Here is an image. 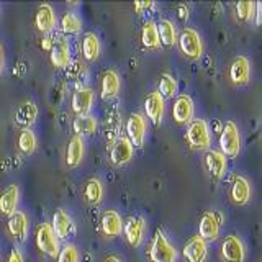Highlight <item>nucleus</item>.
Returning <instances> with one entry per match:
<instances>
[{
    "mask_svg": "<svg viewBox=\"0 0 262 262\" xmlns=\"http://www.w3.org/2000/svg\"><path fill=\"white\" fill-rule=\"evenodd\" d=\"M187 139L193 149L205 151L210 147L211 138H210V129L207 123L203 120H193L187 128Z\"/></svg>",
    "mask_w": 262,
    "mask_h": 262,
    "instance_id": "obj_1",
    "label": "nucleus"
},
{
    "mask_svg": "<svg viewBox=\"0 0 262 262\" xmlns=\"http://www.w3.org/2000/svg\"><path fill=\"white\" fill-rule=\"evenodd\" d=\"M36 246L39 251L48 254L49 257H56L59 254V239L56 237L53 228L49 223L39 225L36 229Z\"/></svg>",
    "mask_w": 262,
    "mask_h": 262,
    "instance_id": "obj_2",
    "label": "nucleus"
},
{
    "mask_svg": "<svg viewBox=\"0 0 262 262\" xmlns=\"http://www.w3.org/2000/svg\"><path fill=\"white\" fill-rule=\"evenodd\" d=\"M149 257L152 262H176V249L172 248L169 239L162 231H158L154 236V241L149 251Z\"/></svg>",
    "mask_w": 262,
    "mask_h": 262,
    "instance_id": "obj_3",
    "label": "nucleus"
},
{
    "mask_svg": "<svg viewBox=\"0 0 262 262\" xmlns=\"http://www.w3.org/2000/svg\"><path fill=\"white\" fill-rule=\"evenodd\" d=\"M220 146L223 154L228 156V158H236V156L239 154V147H241L239 131H237V126L233 121H228L223 131H221Z\"/></svg>",
    "mask_w": 262,
    "mask_h": 262,
    "instance_id": "obj_4",
    "label": "nucleus"
},
{
    "mask_svg": "<svg viewBox=\"0 0 262 262\" xmlns=\"http://www.w3.org/2000/svg\"><path fill=\"white\" fill-rule=\"evenodd\" d=\"M180 49H182V53L190 57V59H199L202 56V41H200V36L199 33L192 28H185L182 33H180Z\"/></svg>",
    "mask_w": 262,
    "mask_h": 262,
    "instance_id": "obj_5",
    "label": "nucleus"
},
{
    "mask_svg": "<svg viewBox=\"0 0 262 262\" xmlns=\"http://www.w3.org/2000/svg\"><path fill=\"white\" fill-rule=\"evenodd\" d=\"M244 246L236 236H226L221 244V257L226 262H244Z\"/></svg>",
    "mask_w": 262,
    "mask_h": 262,
    "instance_id": "obj_6",
    "label": "nucleus"
},
{
    "mask_svg": "<svg viewBox=\"0 0 262 262\" xmlns=\"http://www.w3.org/2000/svg\"><path fill=\"white\" fill-rule=\"evenodd\" d=\"M193 115V102L188 95H179L174 102V106H172V117H174V121L177 125H184V123H188Z\"/></svg>",
    "mask_w": 262,
    "mask_h": 262,
    "instance_id": "obj_7",
    "label": "nucleus"
},
{
    "mask_svg": "<svg viewBox=\"0 0 262 262\" xmlns=\"http://www.w3.org/2000/svg\"><path fill=\"white\" fill-rule=\"evenodd\" d=\"M133 158V144L128 138H118L113 143L112 151H110V159L115 166H123V164L129 162Z\"/></svg>",
    "mask_w": 262,
    "mask_h": 262,
    "instance_id": "obj_8",
    "label": "nucleus"
},
{
    "mask_svg": "<svg viewBox=\"0 0 262 262\" xmlns=\"http://www.w3.org/2000/svg\"><path fill=\"white\" fill-rule=\"evenodd\" d=\"M207 257V243L200 236L190 237L184 246V259L187 262H203Z\"/></svg>",
    "mask_w": 262,
    "mask_h": 262,
    "instance_id": "obj_9",
    "label": "nucleus"
},
{
    "mask_svg": "<svg viewBox=\"0 0 262 262\" xmlns=\"http://www.w3.org/2000/svg\"><path fill=\"white\" fill-rule=\"evenodd\" d=\"M126 133H128V139L131 141L133 146H143L144 143V135H146V123H144V118L141 115H131L128 118V123H126Z\"/></svg>",
    "mask_w": 262,
    "mask_h": 262,
    "instance_id": "obj_10",
    "label": "nucleus"
},
{
    "mask_svg": "<svg viewBox=\"0 0 262 262\" xmlns=\"http://www.w3.org/2000/svg\"><path fill=\"white\" fill-rule=\"evenodd\" d=\"M18 196H20V188L16 184L8 185L0 193V213L4 216H12L15 213L16 205H18Z\"/></svg>",
    "mask_w": 262,
    "mask_h": 262,
    "instance_id": "obj_11",
    "label": "nucleus"
},
{
    "mask_svg": "<svg viewBox=\"0 0 262 262\" xmlns=\"http://www.w3.org/2000/svg\"><path fill=\"white\" fill-rule=\"evenodd\" d=\"M144 110L147 118H151L154 125H159L164 115V98L161 97L159 92H152L146 97L144 100Z\"/></svg>",
    "mask_w": 262,
    "mask_h": 262,
    "instance_id": "obj_12",
    "label": "nucleus"
},
{
    "mask_svg": "<svg viewBox=\"0 0 262 262\" xmlns=\"http://www.w3.org/2000/svg\"><path fill=\"white\" fill-rule=\"evenodd\" d=\"M49 59L54 68H66L71 62V49L64 39H56L49 49Z\"/></svg>",
    "mask_w": 262,
    "mask_h": 262,
    "instance_id": "obj_13",
    "label": "nucleus"
},
{
    "mask_svg": "<svg viewBox=\"0 0 262 262\" xmlns=\"http://www.w3.org/2000/svg\"><path fill=\"white\" fill-rule=\"evenodd\" d=\"M205 166H207L210 176L213 179L220 180L226 170V159H225V156L218 151H207V154H205Z\"/></svg>",
    "mask_w": 262,
    "mask_h": 262,
    "instance_id": "obj_14",
    "label": "nucleus"
},
{
    "mask_svg": "<svg viewBox=\"0 0 262 262\" xmlns=\"http://www.w3.org/2000/svg\"><path fill=\"white\" fill-rule=\"evenodd\" d=\"M35 25L39 31L43 33H48L54 28L56 25V15H54V10L53 7L49 4H41L38 7V12H36V16H35Z\"/></svg>",
    "mask_w": 262,
    "mask_h": 262,
    "instance_id": "obj_15",
    "label": "nucleus"
},
{
    "mask_svg": "<svg viewBox=\"0 0 262 262\" xmlns=\"http://www.w3.org/2000/svg\"><path fill=\"white\" fill-rule=\"evenodd\" d=\"M94 102V94L90 89H79L77 92L72 95V110L76 112L79 117H84L89 113L90 106Z\"/></svg>",
    "mask_w": 262,
    "mask_h": 262,
    "instance_id": "obj_16",
    "label": "nucleus"
},
{
    "mask_svg": "<svg viewBox=\"0 0 262 262\" xmlns=\"http://www.w3.org/2000/svg\"><path fill=\"white\" fill-rule=\"evenodd\" d=\"M7 229L13 237L23 241L27 237V229H28V221H27V215L21 211H15L12 216H8L7 221Z\"/></svg>",
    "mask_w": 262,
    "mask_h": 262,
    "instance_id": "obj_17",
    "label": "nucleus"
},
{
    "mask_svg": "<svg viewBox=\"0 0 262 262\" xmlns=\"http://www.w3.org/2000/svg\"><path fill=\"white\" fill-rule=\"evenodd\" d=\"M220 221L216 218L215 213H205V215L202 216L200 220V226H199V231H200V237L202 239H215V237L218 236L220 233Z\"/></svg>",
    "mask_w": 262,
    "mask_h": 262,
    "instance_id": "obj_18",
    "label": "nucleus"
},
{
    "mask_svg": "<svg viewBox=\"0 0 262 262\" xmlns=\"http://www.w3.org/2000/svg\"><path fill=\"white\" fill-rule=\"evenodd\" d=\"M36 117H38V108H36V105L33 103V102H23L18 106V108H16V112H15L16 125L23 126V129L31 126L33 123H35Z\"/></svg>",
    "mask_w": 262,
    "mask_h": 262,
    "instance_id": "obj_19",
    "label": "nucleus"
},
{
    "mask_svg": "<svg viewBox=\"0 0 262 262\" xmlns=\"http://www.w3.org/2000/svg\"><path fill=\"white\" fill-rule=\"evenodd\" d=\"M144 234V221L143 218H129L125 223V236L131 246H139Z\"/></svg>",
    "mask_w": 262,
    "mask_h": 262,
    "instance_id": "obj_20",
    "label": "nucleus"
},
{
    "mask_svg": "<svg viewBox=\"0 0 262 262\" xmlns=\"http://www.w3.org/2000/svg\"><path fill=\"white\" fill-rule=\"evenodd\" d=\"M51 228H53V231H54L57 239H64V237L69 234L71 228H72V221H71L68 213H66L64 210H56L53 213Z\"/></svg>",
    "mask_w": 262,
    "mask_h": 262,
    "instance_id": "obj_21",
    "label": "nucleus"
},
{
    "mask_svg": "<svg viewBox=\"0 0 262 262\" xmlns=\"http://www.w3.org/2000/svg\"><path fill=\"white\" fill-rule=\"evenodd\" d=\"M84 158V141L80 136H74L66 149V164L69 167H77Z\"/></svg>",
    "mask_w": 262,
    "mask_h": 262,
    "instance_id": "obj_22",
    "label": "nucleus"
},
{
    "mask_svg": "<svg viewBox=\"0 0 262 262\" xmlns=\"http://www.w3.org/2000/svg\"><path fill=\"white\" fill-rule=\"evenodd\" d=\"M249 61L243 56H237L231 64L229 76L234 84H246L249 80Z\"/></svg>",
    "mask_w": 262,
    "mask_h": 262,
    "instance_id": "obj_23",
    "label": "nucleus"
},
{
    "mask_svg": "<svg viewBox=\"0 0 262 262\" xmlns=\"http://www.w3.org/2000/svg\"><path fill=\"white\" fill-rule=\"evenodd\" d=\"M102 231L105 236L113 237L118 236L121 233V216L118 215L117 211L108 210L103 213L102 216Z\"/></svg>",
    "mask_w": 262,
    "mask_h": 262,
    "instance_id": "obj_24",
    "label": "nucleus"
},
{
    "mask_svg": "<svg viewBox=\"0 0 262 262\" xmlns=\"http://www.w3.org/2000/svg\"><path fill=\"white\" fill-rule=\"evenodd\" d=\"M120 90V77L115 71H106L102 76V98L108 100L118 94Z\"/></svg>",
    "mask_w": 262,
    "mask_h": 262,
    "instance_id": "obj_25",
    "label": "nucleus"
},
{
    "mask_svg": "<svg viewBox=\"0 0 262 262\" xmlns=\"http://www.w3.org/2000/svg\"><path fill=\"white\" fill-rule=\"evenodd\" d=\"M249 196H251L249 182L244 177H236L234 184H233V188H231V199H233V202L237 203V205H244V203L249 202Z\"/></svg>",
    "mask_w": 262,
    "mask_h": 262,
    "instance_id": "obj_26",
    "label": "nucleus"
},
{
    "mask_svg": "<svg viewBox=\"0 0 262 262\" xmlns=\"http://www.w3.org/2000/svg\"><path fill=\"white\" fill-rule=\"evenodd\" d=\"M82 54L87 61H95L100 54V41L95 36V33H87L82 39Z\"/></svg>",
    "mask_w": 262,
    "mask_h": 262,
    "instance_id": "obj_27",
    "label": "nucleus"
},
{
    "mask_svg": "<svg viewBox=\"0 0 262 262\" xmlns=\"http://www.w3.org/2000/svg\"><path fill=\"white\" fill-rule=\"evenodd\" d=\"M141 39L146 48H159L161 39H159L158 25L154 21H146L143 27V31H141Z\"/></svg>",
    "mask_w": 262,
    "mask_h": 262,
    "instance_id": "obj_28",
    "label": "nucleus"
},
{
    "mask_svg": "<svg viewBox=\"0 0 262 262\" xmlns=\"http://www.w3.org/2000/svg\"><path fill=\"white\" fill-rule=\"evenodd\" d=\"M74 131L77 133V136L80 135H92L97 131V120L90 115H84V117H77L72 123Z\"/></svg>",
    "mask_w": 262,
    "mask_h": 262,
    "instance_id": "obj_29",
    "label": "nucleus"
},
{
    "mask_svg": "<svg viewBox=\"0 0 262 262\" xmlns=\"http://www.w3.org/2000/svg\"><path fill=\"white\" fill-rule=\"evenodd\" d=\"M158 31H159V39H161V45L164 46H172L176 43V27L172 25V21L169 20H161L158 25Z\"/></svg>",
    "mask_w": 262,
    "mask_h": 262,
    "instance_id": "obj_30",
    "label": "nucleus"
},
{
    "mask_svg": "<svg viewBox=\"0 0 262 262\" xmlns=\"http://www.w3.org/2000/svg\"><path fill=\"white\" fill-rule=\"evenodd\" d=\"M18 147L23 154H31L36 149V136L31 129L25 128L18 136Z\"/></svg>",
    "mask_w": 262,
    "mask_h": 262,
    "instance_id": "obj_31",
    "label": "nucleus"
},
{
    "mask_svg": "<svg viewBox=\"0 0 262 262\" xmlns=\"http://www.w3.org/2000/svg\"><path fill=\"white\" fill-rule=\"evenodd\" d=\"M84 195H85L87 202H90V203H98V202L102 200V196H103V188H102V184L98 182L97 179H90L89 182L85 184Z\"/></svg>",
    "mask_w": 262,
    "mask_h": 262,
    "instance_id": "obj_32",
    "label": "nucleus"
},
{
    "mask_svg": "<svg viewBox=\"0 0 262 262\" xmlns=\"http://www.w3.org/2000/svg\"><path fill=\"white\" fill-rule=\"evenodd\" d=\"M82 28V20L76 13H66L61 18V30L66 35H74V33H79Z\"/></svg>",
    "mask_w": 262,
    "mask_h": 262,
    "instance_id": "obj_33",
    "label": "nucleus"
},
{
    "mask_svg": "<svg viewBox=\"0 0 262 262\" xmlns=\"http://www.w3.org/2000/svg\"><path fill=\"white\" fill-rule=\"evenodd\" d=\"M177 92V80L169 76V74H164L161 77V82H159V94L162 98H170L174 97Z\"/></svg>",
    "mask_w": 262,
    "mask_h": 262,
    "instance_id": "obj_34",
    "label": "nucleus"
},
{
    "mask_svg": "<svg viewBox=\"0 0 262 262\" xmlns=\"http://www.w3.org/2000/svg\"><path fill=\"white\" fill-rule=\"evenodd\" d=\"M57 262H79V252L72 244L64 246L57 254Z\"/></svg>",
    "mask_w": 262,
    "mask_h": 262,
    "instance_id": "obj_35",
    "label": "nucleus"
},
{
    "mask_svg": "<svg viewBox=\"0 0 262 262\" xmlns=\"http://www.w3.org/2000/svg\"><path fill=\"white\" fill-rule=\"evenodd\" d=\"M256 8V4L254 2H237L236 4V15L241 21H248L251 18V15Z\"/></svg>",
    "mask_w": 262,
    "mask_h": 262,
    "instance_id": "obj_36",
    "label": "nucleus"
},
{
    "mask_svg": "<svg viewBox=\"0 0 262 262\" xmlns=\"http://www.w3.org/2000/svg\"><path fill=\"white\" fill-rule=\"evenodd\" d=\"M8 262H25L23 260V256H21V252L18 249H12L10 252V256H8Z\"/></svg>",
    "mask_w": 262,
    "mask_h": 262,
    "instance_id": "obj_37",
    "label": "nucleus"
},
{
    "mask_svg": "<svg viewBox=\"0 0 262 262\" xmlns=\"http://www.w3.org/2000/svg\"><path fill=\"white\" fill-rule=\"evenodd\" d=\"M256 8H257V16H256V25L259 28H262V2L256 4Z\"/></svg>",
    "mask_w": 262,
    "mask_h": 262,
    "instance_id": "obj_38",
    "label": "nucleus"
},
{
    "mask_svg": "<svg viewBox=\"0 0 262 262\" xmlns=\"http://www.w3.org/2000/svg\"><path fill=\"white\" fill-rule=\"evenodd\" d=\"M177 12H179L180 20H187V18H188V10H187V7H185V5H179V7H177Z\"/></svg>",
    "mask_w": 262,
    "mask_h": 262,
    "instance_id": "obj_39",
    "label": "nucleus"
},
{
    "mask_svg": "<svg viewBox=\"0 0 262 262\" xmlns=\"http://www.w3.org/2000/svg\"><path fill=\"white\" fill-rule=\"evenodd\" d=\"M151 7H154L152 2H136V4H135V8H136L138 12L144 10V8H151Z\"/></svg>",
    "mask_w": 262,
    "mask_h": 262,
    "instance_id": "obj_40",
    "label": "nucleus"
},
{
    "mask_svg": "<svg viewBox=\"0 0 262 262\" xmlns=\"http://www.w3.org/2000/svg\"><path fill=\"white\" fill-rule=\"evenodd\" d=\"M4 66V48H2V45H0V68Z\"/></svg>",
    "mask_w": 262,
    "mask_h": 262,
    "instance_id": "obj_41",
    "label": "nucleus"
},
{
    "mask_svg": "<svg viewBox=\"0 0 262 262\" xmlns=\"http://www.w3.org/2000/svg\"><path fill=\"white\" fill-rule=\"evenodd\" d=\"M105 262H120V259H118V257H115V256H110Z\"/></svg>",
    "mask_w": 262,
    "mask_h": 262,
    "instance_id": "obj_42",
    "label": "nucleus"
}]
</instances>
